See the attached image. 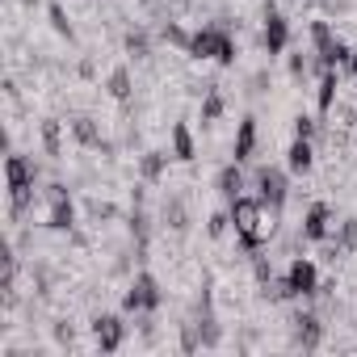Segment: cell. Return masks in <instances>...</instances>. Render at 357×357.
<instances>
[{"label":"cell","instance_id":"cell-1","mask_svg":"<svg viewBox=\"0 0 357 357\" xmlns=\"http://www.w3.org/2000/svg\"><path fill=\"white\" fill-rule=\"evenodd\" d=\"M231 227H236V236H240V244L244 248H261V244H269L273 236H278V211L273 206H265L261 198H231Z\"/></svg>","mask_w":357,"mask_h":357},{"label":"cell","instance_id":"cell-2","mask_svg":"<svg viewBox=\"0 0 357 357\" xmlns=\"http://www.w3.org/2000/svg\"><path fill=\"white\" fill-rule=\"evenodd\" d=\"M185 55H194V59H215L219 68H231V63L240 59L236 38H231L223 26H202V30H194V38H190V51H185Z\"/></svg>","mask_w":357,"mask_h":357},{"label":"cell","instance_id":"cell-3","mask_svg":"<svg viewBox=\"0 0 357 357\" xmlns=\"http://www.w3.org/2000/svg\"><path fill=\"white\" fill-rule=\"evenodd\" d=\"M160 303H164L160 282H155L151 273H135L130 286H126V294H122V311H130V315H151Z\"/></svg>","mask_w":357,"mask_h":357},{"label":"cell","instance_id":"cell-4","mask_svg":"<svg viewBox=\"0 0 357 357\" xmlns=\"http://www.w3.org/2000/svg\"><path fill=\"white\" fill-rule=\"evenodd\" d=\"M311 51H315V63L319 68H340V63H349V47H344V38H336L332 34V26L328 22H311Z\"/></svg>","mask_w":357,"mask_h":357},{"label":"cell","instance_id":"cell-5","mask_svg":"<svg viewBox=\"0 0 357 357\" xmlns=\"http://www.w3.org/2000/svg\"><path fill=\"white\" fill-rule=\"evenodd\" d=\"M257 198H261L265 206H273V211L286 206V198H290V181H286V172H282V168H273V164H261V168H257Z\"/></svg>","mask_w":357,"mask_h":357},{"label":"cell","instance_id":"cell-6","mask_svg":"<svg viewBox=\"0 0 357 357\" xmlns=\"http://www.w3.org/2000/svg\"><path fill=\"white\" fill-rule=\"evenodd\" d=\"M332 231H336V215H332V206H328V202H311L307 215H303V240L324 244V240H332Z\"/></svg>","mask_w":357,"mask_h":357},{"label":"cell","instance_id":"cell-7","mask_svg":"<svg viewBox=\"0 0 357 357\" xmlns=\"http://www.w3.org/2000/svg\"><path fill=\"white\" fill-rule=\"evenodd\" d=\"M261 47H265V55L273 59V55H282L286 47H290V22L273 9V5H265V30H261Z\"/></svg>","mask_w":357,"mask_h":357},{"label":"cell","instance_id":"cell-8","mask_svg":"<svg viewBox=\"0 0 357 357\" xmlns=\"http://www.w3.org/2000/svg\"><path fill=\"white\" fill-rule=\"evenodd\" d=\"M286 282H290L294 298H315V294H319V269H315V261L294 257L290 269H286Z\"/></svg>","mask_w":357,"mask_h":357},{"label":"cell","instance_id":"cell-9","mask_svg":"<svg viewBox=\"0 0 357 357\" xmlns=\"http://www.w3.org/2000/svg\"><path fill=\"white\" fill-rule=\"evenodd\" d=\"M290 328H294V344H298L303 353H315V349L324 344V319H319L315 311H294Z\"/></svg>","mask_w":357,"mask_h":357},{"label":"cell","instance_id":"cell-10","mask_svg":"<svg viewBox=\"0 0 357 357\" xmlns=\"http://www.w3.org/2000/svg\"><path fill=\"white\" fill-rule=\"evenodd\" d=\"M93 340H97L101 353H118L122 340H126V324H122V315H97V319H93Z\"/></svg>","mask_w":357,"mask_h":357},{"label":"cell","instance_id":"cell-11","mask_svg":"<svg viewBox=\"0 0 357 357\" xmlns=\"http://www.w3.org/2000/svg\"><path fill=\"white\" fill-rule=\"evenodd\" d=\"M43 223H47L51 231H72V227H76V206H72V198H68V194H63V198H51L47 211H43Z\"/></svg>","mask_w":357,"mask_h":357},{"label":"cell","instance_id":"cell-12","mask_svg":"<svg viewBox=\"0 0 357 357\" xmlns=\"http://www.w3.org/2000/svg\"><path fill=\"white\" fill-rule=\"evenodd\" d=\"M257 143H261V135H257V118H240V126H236V143H231L236 164L252 160V155H257Z\"/></svg>","mask_w":357,"mask_h":357},{"label":"cell","instance_id":"cell-13","mask_svg":"<svg viewBox=\"0 0 357 357\" xmlns=\"http://www.w3.org/2000/svg\"><path fill=\"white\" fill-rule=\"evenodd\" d=\"M336 101H340V76H336V68H319V89H315V105H319V114L328 118Z\"/></svg>","mask_w":357,"mask_h":357},{"label":"cell","instance_id":"cell-14","mask_svg":"<svg viewBox=\"0 0 357 357\" xmlns=\"http://www.w3.org/2000/svg\"><path fill=\"white\" fill-rule=\"evenodd\" d=\"M72 139H76L80 147H97V151H109V143L101 139V126H97V118H89V114L72 118Z\"/></svg>","mask_w":357,"mask_h":357},{"label":"cell","instance_id":"cell-15","mask_svg":"<svg viewBox=\"0 0 357 357\" xmlns=\"http://www.w3.org/2000/svg\"><path fill=\"white\" fill-rule=\"evenodd\" d=\"M286 168L298 172V176H307V172L315 168V147H311V139H294V143H290V151H286Z\"/></svg>","mask_w":357,"mask_h":357},{"label":"cell","instance_id":"cell-16","mask_svg":"<svg viewBox=\"0 0 357 357\" xmlns=\"http://www.w3.org/2000/svg\"><path fill=\"white\" fill-rule=\"evenodd\" d=\"M172 160H181V164L198 160V143H194V130L185 122H172Z\"/></svg>","mask_w":357,"mask_h":357},{"label":"cell","instance_id":"cell-17","mask_svg":"<svg viewBox=\"0 0 357 357\" xmlns=\"http://www.w3.org/2000/svg\"><path fill=\"white\" fill-rule=\"evenodd\" d=\"M215 185H219V194H223L227 202L244 194V172H240V164H236V160H231L227 168H219V176H215Z\"/></svg>","mask_w":357,"mask_h":357},{"label":"cell","instance_id":"cell-18","mask_svg":"<svg viewBox=\"0 0 357 357\" xmlns=\"http://www.w3.org/2000/svg\"><path fill=\"white\" fill-rule=\"evenodd\" d=\"M164 168H168V155H164V151H143V155H139V176H143L147 185L160 181Z\"/></svg>","mask_w":357,"mask_h":357},{"label":"cell","instance_id":"cell-19","mask_svg":"<svg viewBox=\"0 0 357 357\" xmlns=\"http://www.w3.org/2000/svg\"><path fill=\"white\" fill-rule=\"evenodd\" d=\"M223 114H227V97L219 93V84H211V89L202 93V122L211 126V122H219Z\"/></svg>","mask_w":357,"mask_h":357},{"label":"cell","instance_id":"cell-20","mask_svg":"<svg viewBox=\"0 0 357 357\" xmlns=\"http://www.w3.org/2000/svg\"><path fill=\"white\" fill-rule=\"evenodd\" d=\"M105 89H109V97H114V101H130V93H135L130 68H114V72H109V80H105Z\"/></svg>","mask_w":357,"mask_h":357},{"label":"cell","instance_id":"cell-21","mask_svg":"<svg viewBox=\"0 0 357 357\" xmlns=\"http://www.w3.org/2000/svg\"><path fill=\"white\" fill-rule=\"evenodd\" d=\"M164 223H168L172 231H185V227H190V211H185L181 198H168V202H164Z\"/></svg>","mask_w":357,"mask_h":357},{"label":"cell","instance_id":"cell-22","mask_svg":"<svg viewBox=\"0 0 357 357\" xmlns=\"http://www.w3.org/2000/svg\"><path fill=\"white\" fill-rule=\"evenodd\" d=\"M43 147H47V155H63V126H59V118L43 122Z\"/></svg>","mask_w":357,"mask_h":357},{"label":"cell","instance_id":"cell-23","mask_svg":"<svg viewBox=\"0 0 357 357\" xmlns=\"http://www.w3.org/2000/svg\"><path fill=\"white\" fill-rule=\"evenodd\" d=\"M122 47H126V55H130V59H147V55H151V38H147L143 30H126Z\"/></svg>","mask_w":357,"mask_h":357},{"label":"cell","instance_id":"cell-24","mask_svg":"<svg viewBox=\"0 0 357 357\" xmlns=\"http://www.w3.org/2000/svg\"><path fill=\"white\" fill-rule=\"evenodd\" d=\"M47 17H51V26H55V34H63L68 43L76 38V30H72V17L63 13V5H59V0H51V5H47Z\"/></svg>","mask_w":357,"mask_h":357},{"label":"cell","instance_id":"cell-25","mask_svg":"<svg viewBox=\"0 0 357 357\" xmlns=\"http://www.w3.org/2000/svg\"><path fill=\"white\" fill-rule=\"evenodd\" d=\"M332 244H336L344 257H349V252H357V219H344V223L336 227V240H332Z\"/></svg>","mask_w":357,"mask_h":357},{"label":"cell","instance_id":"cell-26","mask_svg":"<svg viewBox=\"0 0 357 357\" xmlns=\"http://www.w3.org/2000/svg\"><path fill=\"white\" fill-rule=\"evenodd\" d=\"M160 38H164L168 47H181V51H190V38H194V34H185L181 26H176V22H164V26H160Z\"/></svg>","mask_w":357,"mask_h":357},{"label":"cell","instance_id":"cell-27","mask_svg":"<svg viewBox=\"0 0 357 357\" xmlns=\"http://www.w3.org/2000/svg\"><path fill=\"white\" fill-rule=\"evenodd\" d=\"M315 135H319V122L311 114H298L294 118V139H315Z\"/></svg>","mask_w":357,"mask_h":357},{"label":"cell","instance_id":"cell-28","mask_svg":"<svg viewBox=\"0 0 357 357\" xmlns=\"http://www.w3.org/2000/svg\"><path fill=\"white\" fill-rule=\"evenodd\" d=\"M307 72H311V55H303V51L290 55V76L294 80H307Z\"/></svg>","mask_w":357,"mask_h":357},{"label":"cell","instance_id":"cell-29","mask_svg":"<svg viewBox=\"0 0 357 357\" xmlns=\"http://www.w3.org/2000/svg\"><path fill=\"white\" fill-rule=\"evenodd\" d=\"M89 215H93V219H114V215H118V206H114V202H97V198H93V202H89Z\"/></svg>","mask_w":357,"mask_h":357},{"label":"cell","instance_id":"cell-30","mask_svg":"<svg viewBox=\"0 0 357 357\" xmlns=\"http://www.w3.org/2000/svg\"><path fill=\"white\" fill-rule=\"evenodd\" d=\"M227 227H231V215H211V219H206V231H211L215 240H219Z\"/></svg>","mask_w":357,"mask_h":357},{"label":"cell","instance_id":"cell-31","mask_svg":"<svg viewBox=\"0 0 357 357\" xmlns=\"http://www.w3.org/2000/svg\"><path fill=\"white\" fill-rule=\"evenodd\" d=\"M72 336H76L72 324H55V340H59V344H72Z\"/></svg>","mask_w":357,"mask_h":357},{"label":"cell","instance_id":"cell-32","mask_svg":"<svg viewBox=\"0 0 357 357\" xmlns=\"http://www.w3.org/2000/svg\"><path fill=\"white\" fill-rule=\"evenodd\" d=\"M349 72H353V76H357V51H353V55H349Z\"/></svg>","mask_w":357,"mask_h":357}]
</instances>
